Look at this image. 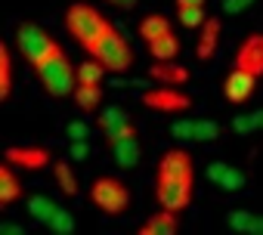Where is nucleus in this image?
<instances>
[{
	"instance_id": "1",
	"label": "nucleus",
	"mask_w": 263,
	"mask_h": 235,
	"mask_svg": "<svg viewBox=\"0 0 263 235\" xmlns=\"http://www.w3.org/2000/svg\"><path fill=\"white\" fill-rule=\"evenodd\" d=\"M192 186H195V167L192 155L186 149H167L158 158L155 170V198L167 210H186L192 204Z\"/></svg>"
},
{
	"instance_id": "2",
	"label": "nucleus",
	"mask_w": 263,
	"mask_h": 235,
	"mask_svg": "<svg viewBox=\"0 0 263 235\" xmlns=\"http://www.w3.org/2000/svg\"><path fill=\"white\" fill-rule=\"evenodd\" d=\"M115 25L96 10V7H90V4H71L68 10H65V31L87 50V53H93L96 47H99V41L111 31Z\"/></svg>"
},
{
	"instance_id": "3",
	"label": "nucleus",
	"mask_w": 263,
	"mask_h": 235,
	"mask_svg": "<svg viewBox=\"0 0 263 235\" xmlns=\"http://www.w3.org/2000/svg\"><path fill=\"white\" fill-rule=\"evenodd\" d=\"M34 74L41 81V87L47 90V96L53 99H62V96H74V87H78V65L62 53L44 59L41 65H34Z\"/></svg>"
},
{
	"instance_id": "4",
	"label": "nucleus",
	"mask_w": 263,
	"mask_h": 235,
	"mask_svg": "<svg viewBox=\"0 0 263 235\" xmlns=\"http://www.w3.org/2000/svg\"><path fill=\"white\" fill-rule=\"evenodd\" d=\"M16 41H19V50H22V56L28 59V65H31V68H34V65H41L44 59H50V56L62 53L59 41H56L47 28H41L37 22H22V25L16 28Z\"/></svg>"
},
{
	"instance_id": "5",
	"label": "nucleus",
	"mask_w": 263,
	"mask_h": 235,
	"mask_svg": "<svg viewBox=\"0 0 263 235\" xmlns=\"http://www.w3.org/2000/svg\"><path fill=\"white\" fill-rule=\"evenodd\" d=\"M90 201L105 217H121L130 207V186L118 177H96L90 183Z\"/></svg>"
},
{
	"instance_id": "6",
	"label": "nucleus",
	"mask_w": 263,
	"mask_h": 235,
	"mask_svg": "<svg viewBox=\"0 0 263 235\" xmlns=\"http://www.w3.org/2000/svg\"><path fill=\"white\" fill-rule=\"evenodd\" d=\"M90 56L99 59L105 65V71H111V74H124V71H130V65H134V47H130V41L118 28H111Z\"/></svg>"
},
{
	"instance_id": "7",
	"label": "nucleus",
	"mask_w": 263,
	"mask_h": 235,
	"mask_svg": "<svg viewBox=\"0 0 263 235\" xmlns=\"http://www.w3.org/2000/svg\"><path fill=\"white\" fill-rule=\"evenodd\" d=\"M28 213L41 226H47L50 232H56V235H71L74 232V217L65 207H59L56 201H50L47 195H31L28 198Z\"/></svg>"
},
{
	"instance_id": "8",
	"label": "nucleus",
	"mask_w": 263,
	"mask_h": 235,
	"mask_svg": "<svg viewBox=\"0 0 263 235\" xmlns=\"http://www.w3.org/2000/svg\"><path fill=\"white\" fill-rule=\"evenodd\" d=\"M140 99L146 108H155L164 114H186L192 108V96H186L180 87H164V84H158L155 90H146Z\"/></svg>"
},
{
	"instance_id": "9",
	"label": "nucleus",
	"mask_w": 263,
	"mask_h": 235,
	"mask_svg": "<svg viewBox=\"0 0 263 235\" xmlns=\"http://www.w3.org/2000/svg\"><path fill=\"white\" fill-rule=\"evenodd\" d=\"M254 90H257V74H251V71H245V68H235V65H232V71L223 77V96H226V102H232V105L248 102V99L254 96Z\"/></svg>"
},
{
	"instance_id": "10",
	"label": "nucleus",
	"mask_w": 263,
	"mask_h": 235,
	"mask_svg": "<svg viewBox=\"0 0 263 235\" xmlns=\"http://www.w3.org/2000/svg\"><path fill=\"white\" fill-rule=\"evenodd\" d=\"M4 161H10L19 170H44V167L53 164L50 161V152L44 146H10L4 152Z\"/></svg>"
},
{
	"instance_id": "11",
	"label": "nucleus",
	"mask_w": 263,
	"mask_h": 235,
	"mask_svg": "<svg viewBox=\"0 0 263 235\" xmlns=\"http://www.w3.org/2000/svg\"><path fill=\"white\" fill-rule=\"evenodd\" d=\"M235 68H245L251 74H263V31H254L248 34L238 50H235Z\"/></svg>"
},
{
	"instance_id": "12",
	"label": "nucleus",
	"mask_w": 263,
	"mask_h": 235,
	"mask_svg": "<svg viewBox=\"0 0 263 235\" xmlns=\"http://www.w3.org/2000/svg\"><path fill=\"white\" fill-rule=\"evenodd\" d=\"M208 180H211L217 189H223V192H238V189L248 186V177H245L238 167L226 164V161H214V164H208Z\"/></svg>"
},
{
	"instance_id": "13",
	"label": "nucleus",
	"mask_w": 263,
	"mask_h": 235,
	"mask_svg": "<svg viewBox=\"0 0 263 235\" xmlns=\"http://www.w3.org/2000/svg\"><path fill=\"white\" fill-rule=\"evenodd\" d=\"M220 31H223V22L217 16H208V22L198 28V41H195V56L201 62H211L217 47H220Z\"/></svg>"
},
{
	"instance_id": "14",
	"label": "nucleus",
	"mask_w": 263,
	"mask_h": 235,
	"mask_svg": "<svg viewBox=\"0 0 263 235\" xmlns=\"http://www.w3.org/2000/svg\"><path fill=\"white\" fill-rule=\"evenodd\" d=\"M137 232L140 235H177L180 232V217H177V210L161 207L158 213H152L149 220H143Z\"/></svg>"
},
{
	"instance_id": "15",
	"label": "nucleus",
	"mask_w": 263,
	"mask_h": 235,
	"mask_svg": "<svg viewBox=\"0 0 263 235\" xmlns=\"http://www.w3.org/2000/svg\"><path fill=\"white\" fill-rule=\"evenodd\" d=\"M149 77L164 87H183V84H189V68L177 65V62H155L149 68Z\"/></svg>"
},
{
	"instance_id": "16",
	"label": "nucleus",
	"mask_w": 263,
	"mask_h": 235,
	"mask_svg": "<svg viewBox=\"0 0 263 235\" xmlns=\"http://www.w3.org/2000/svg\"><path fill=\"white\" fill-rule=\"evenodd\" d=\"M22 198V180L16 177V167L10 161L0 164V207H10Z\"/></svg>"
},
{
	"instance_id": "17",
	"label": "nucleus",
	"mask_w": 263,
	"mask_h": 235,
	"mask_svg": "<svg viewBox=\"0 0 263 235\" xmlns=\"http://www.w3.org/2000/svg\"><path fill=\"white\" fill-rule=\"evenodd\" d=\"M146 50H149V56H152L155 62H174V59L180 56L183 44H180V37H177V34H174V28H171V31H164L161 37L149 41V44H146Z\"/></svg>"
},
{
	"instance_id": "18",
	"label": "nucleus",
	"mask_w": 263,
	"mask_h": 235,
	"mask_svg": "<svg viewBox=\"0 0 263 235\" xmlns=\"http://www.w3.org/2000/svg\"><path fill=\"white\" fill-rule=\"evenodd\" d=\"M108 149H111L115 164L124 167V170H134V167H140V161H143V149H140L137 136H134V140H118V143H111Z\"/></svg>"
},
{
	"instance_id": "19",
	"label": "nucleus",
	"mask_w": 263,
	"mask_h": 235,
	"mask_svg": "<svg viewBox=\"0 0 263 235\" xmlns=\"http://www.w3.org/2000/svg\"><path fill=\"white\" fill-rule=\"evenodd\" d=\"M53 180H56V186H59V192H62L65 198H78L81 183H78V173H74L71 161H65V158L53 161Z\"/></svg>"
},
{
	"instance_id": "20",
	"label": "nucleus",
	"mask_w": 263,
	"mask_h": 235,
	"mask_svg": "<svg viewBox=\"0 0 263 235\" xmlns=\"http://www.w3.org/2000/svg\"><path fill=\"white\" fill-rule=\"evenodd\" d=\"M229 229L238 235H263V213L254 210H229Z\"/></svg>"
},
{
	"instance_id": "21",
	"label": "nucleus",
	"mask_w": 263,
	"mask_h": 235,
	"mask_svg": "<svg viewBox=\"0 0 263 235\" xmlns=\"http://www.w3.org/2000/svg\"><path fill=\"white\" fill-rule=\"evenodd\" d=\"M102 87H93V84H78L74 87V102H78V108L81 111H99L102 108Z\"/></svg>"
},
{
	"instance_id": "22",
	"label": "nucleus",
	"mask_w": 263,
	"mask_h": 235,
	"mask_svg": "<svg viewBox=\"0 0 263 235\" xmlns=\"http://www.w3.org/2000/svg\"><path fill=\"white\" fill-rule=\"evenodd\" d=\"M137 31H140V37L149 44V41L161 37L164 31H171V22H167V16H161V13H149V16H143V19H140Z\"/></svg>"
},
{
	"instance_id": "23",
	"label": "nucleus",
	"mask_w": 263,
	"mask_h": 235,
	"mask_svg": "<svg viewBox=\"0 0 263 235\" xmlns=\"http://www.w3.org/2000/svg\"><path fill=\"white\" fill-rule=\"evenodd\" d=\"M10 96H13V56L7 44H0V102H7Z\"/></svg>"
},
{
	"instance_id": "24",
	"label": "nucleus",
	"mask_w": 263,
	"mask_h": 235,
	"mask_svg": "<svg viewBox=\"0 0 263 235\" xmlns=\"http://www.w3.org/2000/svg\"><path fill=\"white\" fill-rule=\"evenodd\" d=\"M105 65L99 62V59H87V62H81L78 65V84H93V87H102V81H105Z\"/></svg>"
},
{
	"instance_id": "25",
	"label": "nucleus",
	"mask_w": 263,
	"mask_h": 235,
	"mask_svg": "<svg viewBox=\"0 0 263 235\" xmlns=\"http://www.w3.org/2000/svg\"><path fill=\"white\" fill-rule=\"evenodd\" d=\"M124 121H130V114H127V108H121V105H105V108H99V114H96V124H99L102 133L111 130V127H118V124H124Z\"/></svg>"
},
{
	"instance_id": "26",
	"label": "nucleus",
	"mask_w": 263,
	"mask_h": 235,
	"mask_svg": "<svg viewBox=\"0 0 263 235\" xmlns=\"http://www.w3.org/2000/svg\"><path fill=\"white\" fill-rule=\"evenodd\" d=\"M223 127L217 121H208V118H201V121H195V130H192V143H214L220 140Z\"/></svg>"
},
{
	"instance_id": "27",
	"label": "nucleus",
	"mask_w": 263,
	"mask_h": 235,
	"mask_svg": "<svg viewBox=\"0 0 263 235\" xmlns=\"http://www.w3.org/2000/svg\"><path fill=\"white\" fill-rule=\"evenodd\" d=\"M177 19L186 28H201L208 22V13H204V7H177Z\"/></svg>"
},
{
	"instance_id": "28",
	"label": "nucleus",
	"mask_w": 263,
	"mask_h": 235,
	"mask_svg": "<svg viewBox=\"0 0 263 235\" xmlns=\"http://www.w3.org/2000/svg\"><path fill=\"white\" fill-rule=\"evenodd\" d=\"M102 136H105V143H108V146H111V143H118V140H134V136H137V124H134V121H124V124H118V127L105 130Z\"/></svg>"
},
{
	"instance_id": "29",
	"label": "nucleus",
	"mask_w": 263,
	"mask_h": 235,
	"mask_svg": "<svg viewBox=\"0 0 263 235\" xmlns=\"http://www.w3.org/2000/svg\"><path fill=\"white\" fill-rule=\"evenodd\" d=\"M232 130H235V133H257V130H260L257 111H254V114H235V118H232Z\"/></svg>"
},
{
	"instance_id": "30",
	"label": "nucleus",
	"mask_w": 263,
	"mask_h": 235,
	"mask_svg": "<svg viewBox=\"0 0 263 235\" xmlns=\"http://www.w3.org/2000/svg\"><path fill=\"white\" fill-rule=\"evenodd\" d=\"M257 0H220V13L223 16H238V13H248Z\"/></svg>"
},
{
	"instance_id": "31",
	"label": "nucleus",
	"mask_w": 263,
	"mask_h": 235,
	"mask_svg": "<svg viewBox=\"0 0 263 235\" xmlns=\"http://www.w3.org/2000/svg\"><path fill=\"white\" fill-rule=\"evenodd\" d=\"M192 130H195V118H180V121L171 124L174 140H192Z\"/></svg>"
},
{
	"instance_id": "32",
	"label": "nucleus",
	"mask_w": 263,
	"mask_h": 235,
	"mask_svg": "<svg viewBox=\"0 0 263 235\" xmlns=\"http://www.w3.org/2000/svg\"><path fill=\"white\" fill-rule=\"evenodd\" d=\"M65 136H68L71 143H74V140H87V136H90V127H87L84 121H68V124H65Z\"/></svg>"
},
{
	"instance_id": "33",
	"label": "nucleus",
	"mask_w": 263,
	"mask_h": 235,
	"mask_svg": "<svg viewBox=\"0 0 263 235\" xmlns=\"http://www.w3.org/2000/svg\"><path fill=\"white\" fill-rule=\"evenodd\" d=\"M87 155H90V146H87V140H74V143H71V158H74V161H84Z\"/></svg>"
},
{
	"instance_id": "34",
	"label": "nucleus",
	"mask_w": 263,
	"mask_h": 235,
	"mask_svg": "<svg viewBox=\"0 0 263 235\" xmlns=\"http://www.w3.org/2000/svg\"><path fill=\"white\" fill-rule=\"evenodd\" d=\"M105 4H111V7H118V10H137V4H140V0H105Z\"/></svg>"
},
{
	"instance_id": "35",
	"label": "nucleus",
	"mask_w": 263,
	"mask_h": 235,
	"mask_svg": "<svg viewBox=\"0 0 263 235\" xmlns=\"http://www.w3.org/2000/svg\"><path fill=\"white\" fill-rule=\"evenodd\" d=\"M0 232H16V235H22L25 226H19V223H0Z\"/></svg>"
},
{
	"instance_id": "36",
	"label": "nucleus",
	"mask_w": 263,
	"mask_h": 235,
	"mask_svg": "<svg viewBox=\"0 0 263 235\" xmlns=\"http://www.w3.org/2000/svg\"><path fill=\"white\" fill-rule=\"evenodd\" d=\"M208 0H177V7H204Z\"/></svg>"
},
{
	"instance_id": "37",
	"label": "nucleus",
	"mask_w": 263,
	"mask_h": 235,
	"mask_svg": "<svg viewBox=\"0 0 263 235\" xmlns=\"http://www.w3.org/2000/svg\"><path fill=\"white\" fill-rule=\"evenodd\" d=\"M257 121H260V130H263V108L257 111Z\"/></svg>"
}]
</instances>
